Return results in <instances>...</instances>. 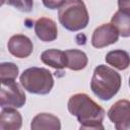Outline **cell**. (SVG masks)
<instances>
[{
	"mask_svg": "<svg viewBox=\"0 0 130 130\" xmlns=\"http://www.w3.org/2000/svg\"><path fill=\"white\" fill-rule=\"evenodd\" d=\"M67 108L72 116H75L80 124V129L104 130L103 121L105 110L84 92L70 96Z\"/></svg>",
	"mask_w": 130,
	"mask_h": 130,
	"instance_id": "1",
	"label": "cell"
},
{
	"mask_svg": "<svg viewBox=\"0 0 130 130\" xmlns=\"http://www.w3.org/2000/svg\"><path fill=\"white\" fill-rule=\"evenodd\" d=\"M122 83L121 75L107 65H98L90 81V89L95 96L102 101H110L114 98Z\"/></svg>",
	"mask_w": 130,
	"mask_h": 130,
	"instance_id": "2",
	"label": "cell"
},
{
	"mask_svg": "<svg viewBox=\"0 0 130 130\" xmlns=\"http://www.w3.org/2000/svg\"><path fill=\"white\" fill-rule=\"evenodd\" d=\"M58 19L66 29L78 31L87 26L89 15L82 0H67L59 8Z\"/></svg>",
	"mask_w": 130,
	"mask_h": 130,
	"instance_id": "3",
	"label": "cell"
},
{
	"mask_svg": "<svg viewBox=\"0 0 130 130\" xmlns=\"http://www.w3.org/2000/svg\"><path fill=\"white\" fill-rule=\"evenodd\" d=\"M19 81L23 89L34 94H48L54 86L52 73L43 67H29L25 69Z\"/></svg>",
	"mask_w": 130,
	"mask_h": 130,
	"instance_id": "4",
	"label": "cell"
},
{
	"mask_svg": "<svg viewBox=\"0 0 130 130\" xmlns=\"http://www.w3.org/2000/svg\"><path fill=\"white\" fill-rule=\"evenodd\" d=\"M26 102L23 89L14 81L1 82L0 106L1 108H21Z\"/></svg>",
	"mask_w": 130,
	"mask_h": 130,
	"instance_id": "5",
	"label": "cell"
},
{
	"mask_svg": "<svg viewBox=\"0 0 130 130\" xmlns=\"http://www.w3.org/2000/svg\"><path fill=\"white\" fill-rule=\"evenodd\" d=\"M107 115L117 130H130V102L128 100L117 101L109 109Z\"/></svg>",
	"mask_w": 130,
	"mask_h": 130,
	"instance_id": "6",
	"label": "cell"
},
{
	"mask_svg": "<svg viewBox=\"0 0 130 130\" xmlns=\"http://www.w3.org/2000/svg\"><path fill=\"white\" fill-rule=\"evenodd\" d=\"M119 31L112 23H104L98 26L91 36V45L96 49H102L115 44L119 39Z\"/></svg>",
	"mask_w": 130,
	"mask_h": 130,
	"instance_id": "7",
	"label": "cell"
},
{
	"mask_svg": "<svg viewBox=\"0 0 130 130\" xmlns=\"http://www.w3.org/2000/svg\"><path fill=\"white\" fill-rule=\"evenodd\" d=\"M8 51L11 55L16 58L23 59L27 58L34 50V45L30 39L24 35H14L12 36L7 43Z\"/></svg>",
	"mask_w": 130,
	"mask_h": 130,
	"instance_id": "8",
	"label": "cell"
},
{
	"mask_svg": "<svg viewBox=\"0 0 130 130\" xmlns=\"http://www.w3.org/2000/svg\"><path fill=\"white\" fill-rule=\"evenodd\" d=\"M35 32L43 42H53L58 37L56 22L49 17H41L35 23Z\"/></svg>",
	"mask_w": 130,
	"mask_h": 130,
	"instance_id": "9",
	"label": "cell"
},
{
	"mask_svg": "<svg viewBox=\"0 0 130 130\" xmlns=\"http://www.w3.org/2000/svg\"><path fill=\"white\" fill-rule=\"evenodd\" d=\"M22 126V117L15 108H2L0 114L1 130H18Z\"/></svg>",
	"mask_w": 130,
	"mask_h": 130,
	"instance_id": "10",
	"label": "cell"
},
{
	"mask_svg": "<svg viewBox=\"0 0 130 130\" xmlns=\"http://www.w3.org/2000/svg\"><path fill=\"white\" fill-rule=\"evenodd\" d=\"M30 129L32 130H60L61 122L60 119L49 113H40L35 116L30 123Z\"/></svg>",
	"mask_w": 130,
	"mask_h": 130,
	"instance_id": "11",
	"label": "cell"
},
{
	"mask_svg": "<svg viewBox=\"0 0 130 130\" xmlns=\"http://www.w3.org/2000/svg\"><path fill=\"white\" fill-rule=\"evenodd\" d=\"M41 60L44 64L55 68L63 69L67 67V57L64 51L57 49H49L41 54Z\"/></svg>",
	"mask_w": 130,
	"mask_h": 130,
	"instance_id": "12",
	"label": "cell"
},
{
	"mask_svg": "<svg viewBox=\"0 0 130 130\" xmlns=\"http://www.w3.org/2000/svg\"><path fill=\"white\" fill-rule=\"evenodd\" d=\"M65 54L67 57V68H69L70 70L79 71L86 67L88 58L83 51L71 49L65 51Z\"/></svg>",
	"mask_w": 130,
	"mask_h": 130,
	"instance_id": "13",
	"label": "cell"
},
{
	"mask_svg": "<svg viewBox=\"0 0 130 130\" xmlns=\"http://www.w3.org/2000/svg\"><path fill=\"white\" fill-rule=\"evenodd\" d=\"M106 62L118 70H125L130 66V55L124 50L110 51L106 57Z\"/></svg>",
	"mask_w": 130,
	"mask_h": 130,
	"instance_id": "14",
	"label": "cell"
},
{
	"mask_svg": "<svg viewBox=\"0 0 130 130\" xmlns=\"http://www.w3.org/2000/svg\"><path fill=\"white\" fill-rule=\"evenodd\" d=\"M111 23L116 26L121 37L123 38L130 37V15L129 14L123 13L120 10H118L112 16Z\"/></svg>",
	"mask_w": 130,
	"mask_h": 130,
	"instance_id": "15",
	"label": "cell"
},
{
	"mask_svg": "<svg viewBox=\"0 0 130 130\" xmlns=\"http://www.w3.org/2000/svg\"><path fill=\"white\" fill-rule=\"evenodd\" d=\"M19 73L17 65L12 62H2L0 64V81L8 82L14 81Z\"/></svg>",
	"mask_w": 130,
	"mask_h": 130,
	"instance_id": "16",
	"label": "cell"
},
{
	"mask_svg": "<svg viewBox=\"0 0 130 130\" xmlns=\"http://www.w3.org/2000/svg\"><path fill=\"white\" fill-rule=\"evenodd\" d=\"M7 4L21 12H30L34 7V0H7Z\"/></svg>",
	"mask_w": 130,
	"mask_h": 130,
	"instance_id": "17",
	"label": "cell"
},
{
	"mask_svg": "<svg viewBox=\"0 0 130 130\" xmlns=\"http://www.w3.org/2000/svg\"><path fill=\"white\" fill-rule=\"evenodd\" d=\"M67 0H42L45 7L48 9H59Z\"/></svg>",
	"mask_w": 130,
	"mask_h": 130,
	"instance_id": "18",
	"label": "cell"
},
{
	"mask_svg": "<svg viewBox=\"0 0 130 130\" xmlns=\"http://www.w3.org/2000/svg\"><path fill=\"white\" fill-rule=\"evenodd\" d=\"M118 7L121 12L130 15V0H118Z\"/></svg>",
	"mask_w": 130,
	"mask_h": 130,
	"instance_id": "19",
	"label": "cell"
},
{
	"mask_svg": "<svg viewBox=\"0 0 130 130\" xmlns=\"http://www.w3.org/2000/svg\"><path fill=\"white\" fill-rule=\"evenodd\" d=\"M129 86H130V77H129Z\"/></svg>",
	"mask_w": 130,
	"mask_h": 130,
	"instance_id": "20",
	"label": "cell"
}]
</instances>
